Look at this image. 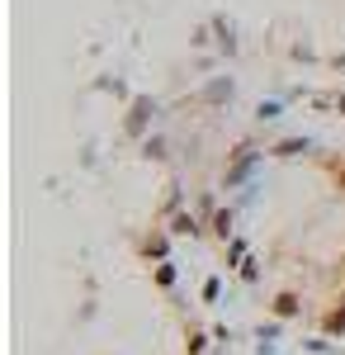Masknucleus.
I'll return each mask as SVG.
<instances>
[{"mask_svg":"<svg viewBox=\"0 0 345 355\" xmlns=\"http://www.w3.org/2000/svg\"><path fill=\"white\" fill-rule=\"evenodd\" d=\"M265 157H269V152H260V142H256V137H241L237 147L227 152V162H222V190L237 194L241 185L260 180V171H265Z\"/></svg>","mask_w":345,"mask_h":355,"instance_id":"f257e3e1","label":"nucleus"},{"mask_svg":"<svg viewBox=\"0 0 345 355\" xmlns=\"http://www.w3.org/2000/svg\"><path fill=\"white\" fill-rule=\"evenodd\" d=\"M161 100H152V95H133L128 100V114H123V137H133V142H142V137L152 133V123H161Z\"/></svg>","mask_w":345,"mask_h":355,"instance_id":"f03ea898","label":"nucleus"},{"mask_svg":"<svg viewBox=\"0 0 345 355\" xmlns=\"http://www.w3.org/2000/svg\"><path fill=\"white\" fill-rule=\"evenodd\" d=\"M237 100V81L232 76H209V81L199 85V105L204 110H227Z\"/></svg>","mask_w":345,"mask_h":355,"instance_id":"7ed1b4c3","label":"nucleus"},{"mask_svg":"<svg viewBox=\"0 0 345 355\" xmlns=\"http://www.w3.org/2000/svg\"><path fill=\"white\" fill-rule=\"evenodd\" d=\"M209 24H213V48H218V57H237V53H241L237 24H232V19H227V15H222V10H218V15H213Z\"/></svg>","mask_w":345,"mask_h":355,"instance_id":"20e7f679","label":"nucleus"},{"mask_svg":"<svg viewBox=\"0 0 345 355\" xmlns=\"http://www.w3.org/2000/svg\"><path fill=\"white\" fill-rule=\"evenodd\" d=\"M166 227H170V237H189V242L209 232V223L199 218L194 209H180V214H170V218H166Z\"/></svg>","mask_w":345,"mask_h":355,"instance_id":"39448f33","label":"nucleus"},{"mask_svg":"<svg viewBox=\"0 0 345 355\" xmlns=\"http://www.w3.org/2000/svg\"><path fill=\"white\" fill-rule=\"evenodd\" d=\"M142 261H170V227H152L142 242H137Z\"/></svg>","mask_w":345,"mask_h":355,"instance_id":"423d86ee","label":"nucleus"},{"mask_svg":"<svg viewBox=\"0 0 345 355\" xmlns=\"http://www.w3.org/2000/svg\"><path fill=\"white\" fill-rule=\"evenodd\" d=\"M265 152L274 157V162H293V157H308V152H312V137H308V133L279 137V142H274V147H265Z\"/></svg>","mask_w":345,"mask_h":355,"instance_id":"0eeeda50","label":"nucleus"},{"mask_svg":"<svg viewBox=\"0 0 345 355\" xmlns=\"http://www.w3.org/2000/svg\"><path fill=\"white\" fill-rule=\"evenodd\" d=\"M237 218H241V209H237V204H227V209H218V214H213L209 232L218 237V242H232V237H237Z\"/></svg>","mask_w":345,"mask_h":355,"instance_id":"6e6552de","label":"nucleus"},{"mask_svg":"<svg viewBox=\"0 0 345 355\" xmlns=\"http://www.w3.org/2000/svg\"><path fill=\"white\" fill-rule=\"evenodd\" d=\"M260 199H265V180H251V185H241L232 194V204H237L241 214H251V209H260Z\"/></svg>","mask_w":345,"mask_h":355,"instance_id":"1a4fd4ad","label":"nucleus"},{"mask_svg":"<svg viewBox=\"0 0 345 355\" xmlns=\"http://www.w3.org/2000/svg\"><path fill=\"white\" fill-rule=\"evenodd\" d=\"M321 336H345V299H336L321 313Z\"/></svg>","mask_w":345,"mask_h":355,"instance_id":"9d476101","label":"nucleus"},{"mask_svg":"<svg viewBox=\"0 0 345 355\" xmlns=\"http://www.w3.org/2000/svg\"><path fill=\"white\" fill-rule=\"evenodd\" d=\"M137 152H142L147 162H166V157H170V142H166V133H147L137 142Z\"/></svg>","mask_w":345,"mask_h":355,"instance_id":"9b49d317","label":"nucleus"},{"mask_svg":"<svg viewBox=\"0 0 345 355\" xmlns=\"http://www.w3.org/2000/svg\"><path fill=\"white\" fill-rule=\"evenodd\" d=\"M284 110H289V100H284V95H269V100H260V105H256V123H279V119H284Z\"/></svg>","mask_w":345,"mask_h":355,"instance_id":"f8f14e48","label":"nucleus"},{"mask_svg":"<svg viewBox=\"0 0 345 355\" xmlns=\"http://www.w3.org/2000/svg\"><path fill=\"white\" fill-rule=\"evenodd\" d=\"M269 308H274V318H284V322H289V318H298V313H303V299H298L293 289H284V294H274V303H269Z\"/></svg>","mask_w":345,"mask_h":355,"instance_id":"ddd939ff","label":"nucleus"},{"mask_svg":"<svg viewBox=\"0 0 345 355\" xmlns=\"http://www.w3.org/2000/svg\"><path fill=\"white\" fill-rule=\"evenodd\" d=\"M222 251H227V270H241L246 266V256H251V246H246V237H232V242H222Z\"/></svg>","mask_w":345,"mask_h":355,"instance_id":"4468645a","label":"nucleus"},{"mask_svg":"<svg viewBox=\"0 0 345 355\" xmlns=\"http://www.w3.org/2000/svg\"><path fill=\"white\" fill-rule=\"evenodd\" d=\"M152 279H157L161 289H175V284H180V270H175V261H157V270H152Z\"/></svg>","mask_w":345,"mask_h":355,"instance_id":"2eb2a0df","label":"nucleus"},{"mask_svg":"<svg viewBox=\"0 0 345 355\" xmlns=\"http://www.w3.org/2000/svg\"><path fill=\"white\" fill-rule=\"evenodd\" d=\"M180 209H185V190H180V180H170V185H166V204H161V214L170 218V214H180Z\"/></svg>","mask_w":345,"mask_h":355,"instance_id":"dca6fc26","label":"nucleus"},{"mask_svg":"<svg viewBox=\"0 0 345 355\" xmlns=\"http://www.w3.org/2000/svg\"><path fill=\"white\" fill-rule=\"evenodd\" d=\"M218 209H222V204H218V194H213V190H199V199H194V214H199L204 223H213V214H218Z\"/></svg>","mask_w":345,"mask_h":355,"instance_id":"f3484780","label":"nucleus"},{"mask_svg":"<svg viewBox=\"0 0 345 355\" xmlns=\"http://www.w3.org/2000/svg\"><path fill=\"white\" fill-rule=\"evenodd\" d=\"M303 355H336L331 336H303Z\"/></svg>","mask_w":345,"mask_h":355,"instance_id":"a211bd4d","label":"nucleus"},{"mask_svg":"<svg viewBox=\"0 0 345 355\" xmlns=\"http://www.w3.org/2000/svg\"><path fill=\"white\" fill-rule=\"evenodd\" d=\"M209 346H213V331H189V336H185V351L189 355H204Z\"/></svg>","mask_w":345,"mask_h":355,"instance_id":"6ab92c4d","label":"nucleus"},{"mask_svg":"<svg viewBox=\"0 0 345 355\" xmlns=\"http://www.w3.org/2000/svg\"><path fill=\"white\" fill-rule=\"evenodd\" d=\"M279 336H284V318H269L256 327V341H279Z\"/></svg>","mask_w":345,"mask_h":355,"instance_id":"aec40b11","label":"nucleus"},{"mask_svg":"<svg viewBox=\"0 0 345 355\" xmlns=\"http://www.w3.org/2000/svg\"><path fill=\"white\" fill-rule=\"evenodd\" d=\"M95 85H100L105 95H118V100H133V95H128V85L118 81V76H100V81H95Z\"/></svg>","mask_w":345,"mask_h":355,"instance_id":"412c9836","label":"nucleus"},{"mask_svg":"<svg viewBox=\"0 0 345 355\" xmlns=\"http://www.w3.org/2000/svg\"><path fill=\"white\" fill-rule=\"evenodd\" d=\"M241 284H260V275H265V270H260V261H256V256H246V266H241Z\"/></svg>","mask_w":345,"mask_h":355,"instance_id":"4be33fe9","label":"nucleus"},{"mask_svg":"<svg viewBox=\"0 0 345 355\" xmlns=\"http://www.w3.org/2000/svg\"><path fill=\"white\" fill-rule=\"evenodd\" d=\"M189 48H199V53H204V48H213V24H199V28H194V33H189Z\"/></svg>","mask_w":345,"mask_h":355,"instance_id":"5701e85b","label":"nucleus"},{"mask_svg":"<svg viewBox=\"0 0 345 355\" xmlns=\"http://www.w3.org/2000/svg\"><path fill=\"white\" fill-rule=\"evenodd\" d=\"M289 57L308 67V62H317V48H312V43H293V48H289Z\"/></svg>","mask_w":345,"mask_h":355,"instance_id":"b1692460","label":"nucleus"},{"mask_svg":"<svg viewBox=\"0 0 345 355\" xmlns=\"http://www.w3.org/2000/svg\"><path fill=\"white\" fill-rule=\"evenodd\" d=\"M199 294H204V303H218V299H222V279H218V275H209Z\"/></svg>","mask_w":345,"mask_h":355,"instance_id":"393cba45","label":"nucleus"},{"mask_svg":"<svg viewBox=\"0 0 345 355\" xmlns=\"http://www.w3.org/2000/svg\"><path fill=\"white\" fill-rule=\"evenodd\" d=\"M213 341H218V346H232V341H237V331L227 327V322H218V327H213Z\"/></svg>","mask_w":345,"mask_h":355,"instance_id":"a878e982","label":"nucleus"},{"mask_svg":"<svg viewBox=\"0 0 345 355\" xmlns=\"http://www.w3.org/2000/svg\"><path fill=\"white\" fill-rule=\"evenodd\" d=\"M251 351H256V355H279V341H256Z\"/></svg>","mask_w":345,"mask_h":355,"instance_id":"bb28decb","label":"nucleus"},{"mask_svg":"<svg viewBox=\"0 0 345 355\" xmlns=\"http://www.w3.org/2000/svg\"><path fill=\"white\" fill-rule=\"evenodd\" d=\"M95 313H100V308H95V299H85V303H80V313H76V318H80V322H90Z\"/></svg>","mask_w":345,"mask_h":355,"instance_id":"cd10ccee","label":"nucleus"},{"mask_svg":"<svg viewBox=\"0 0 345 355\" xmlns=\"http://www.w3.org/2000/svg\"><path fill=\"white\" fill-rule=\"evenodd\" d=\"M331 67H336V71H345V48H341L336 57H331Z\"/></svg>","mask_w":345,"mask_h":355,"instance_id":"c85d7f7f","label":"nucleus"}]
</instances>
